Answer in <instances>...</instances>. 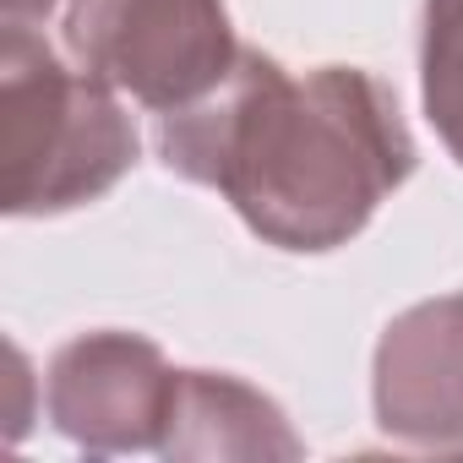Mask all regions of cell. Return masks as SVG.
Segmentation results:
<instances>
[{"mask_svg":"<svg viewBox=\"0 0 463 463\" xmlns=\"http://www.w3.org/2000/svg\"><path fill=\"white\" fill-rule=\"evenodd\" d=\"M120 99L39 28L0 33V164L12 218L88 207L131 175L142 137Z\"/></svg>","mask_w":463,"mask_h":463,"instance_id":"2","label":"cell"},{"mask_svg":"<svg viewBox=\"0 0 463 463\" xmlns=\"http://www.w3.org/2000/svg\"><path fill=\"white\" fill-rule=\"evenodd\" d=\"M180 371L142 333H82L55 349L44 376L50 425L88 452H158Z\"/></svg>","mask_w":463,"mask_h":463,"instance_id":"4","label":"cell"},{"mask_svg":"<svg viewBox=\"0 0 463 463\" xmlns=\"http://www.w3.org/2000/svg\"><path fill=\"white\" fill-rule=\"evenodd\" d=\"M55 6H66V0H6V28H39Z\"/></svg>","mask_w":463,"mask_h":463,"instance_id":"8","label":"cell"},{"mask_svg":"<svg viewBox=\"0 0 463 463\" xmlns=\"http://www.w3.org/2000/svg\"><path fill=\"white\" fill-rule=\"evenodd\" d=\"M158 158L169 175L213 185L257 241L322 257L349 246L414 175V137L382 77L289 71L241 50L213 93L158 115Z\"/></svg>","mask_w":463,"mask_h":463,"instance_id":"1","label":"cell"},{"mask_svg":"<svg viewBox=\"0 0 463 463\" xmlns=\"http://www.w3.org/2000/svg\"><path fill=\"white\" fill-rule=\"evenodd\" d=\"M164 458L180 463H257V458H300V436L289 430L284 409L241 376L223 371H180Z\"/></svg>","mask_w":463,"mask_h":463,"instance_id":"6","label":"cell"},{"mask_svg":"<svg viewBox=\"0 0 463 463\" xmlns=\"http://www.w3.org/2000/svg\"><path fill=\"white\" fill-rule=\"evenodd\" d=\"M66 50L153 115L213 93L241 61L223 0H66Z\"/></svg>","mask_w":463,"mask_h":463,"instance_id":"3","label":"cell"},{"mask_svg":"<svg viewBox=\"0 0 463 463\" xmlns=\"http://www.w3.org/2000/svg\"><path fill=\"white\" fill-rule=\"evenodd\" d=\"M420 93L441 147L463 164V0H425Z\"/></svg>","mask_w":463,"mask_h":463,"instance_id":"7","label":"cell"},{"mask_svg":"<svg viewBox=\"0 0 463 463\" xmlns=\"http://www.w3.org/2000/svg\"><path fill=\"white\" fill-rule=\"evenodd\" d=\"M376 425L425 452H463V289L387 322L371 365Z\"/></svg>","mask_w":463,"mask_h":463,"instance_id":"5","label":"cell"}]
</instances>
